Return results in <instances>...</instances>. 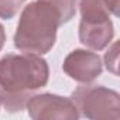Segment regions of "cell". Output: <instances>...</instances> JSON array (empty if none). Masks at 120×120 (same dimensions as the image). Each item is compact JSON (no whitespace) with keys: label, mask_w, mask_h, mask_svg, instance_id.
<instances>
[{"label":"cell","mask_w":120,"mask_h":120,"mask_svg":"<svg viewBox=\"0 0 120 120\" xmlns=\"http://www.w3.org/2000/svg\"><path fill=\"white\" fill-rule=\"evenodd\" d=\"M76 0H37L23 11L14 44L28 52L44 54L55 41V31L59 24L75 14Z\"/></svg>","instance_id":"cell-1"},{"label":"cell","mask_w":120,"mask_h":120,"mask_svg":"<svg viewBox=\"0 0 120 120\" xmlns=\"http://www.w3.org/2000/svg\"><path fill=\"white\" fill-rule=\"evenodd\" d=\"M47 81V62L35 55H7L0 61V85L7 93L37 89Z\"/></svg>","instance_id":"cell-2"},{"label":"cell","mask_w":120,"mask_h":120,"mask_svg":"<svg viewBox=\"0 0 120 120\" xmlns=\"http://www.w3.org/2000/svg\"><path fill=\"white\" fill-rule=\"evenodd\" d=\"M64 69L76 81H92L100 74V61L99 56L85 52L74 51L64 64Z\"/></svg>","instance_id":"cell-3"},{"label":"cell","mask_w":120,"mask_h":120,"mask_svg":"<svg viewBox=\"0 0 120 120\" xmlns=\"http://www.w3.org/2000/svg\"><path fill=\"white\" fill-rule=\"evenodd\" d=\"M23 3L24 0H0V17H13Z\"/></svg>","instance_id":"cell-4"},{"label":"cell","mask_w":120,"mask_h":120,"mask_svg":"<svg viewBox=\"0 0 120 120\" xmlns=\"http://www.w3.org/2000/svg\"><path fill=\"white\" fill-rule=\"evenodd\" d=\"M3 42H4V31H3V27L0 26V48L3 47Z\"/></svg>","instance_id":"cell-5"}]
</instances>
